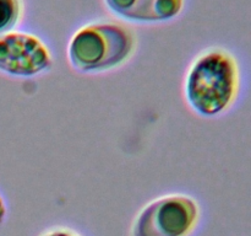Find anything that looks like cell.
<instances>
[{
  "instance_id": "1",
  "label": "cell",
  "mask_w": 251,
  "mask_h": 236,
  "mask_svg": "<svg viewBox=\"0 0 251 236\" xmlns=\"http://www.w3.org/2000/svg\"><path fill=\"white\" fill-rule=\"evenodd\" d=\"M242 74L237 58L225 48L201 52L184 76L183 93L186 105L202 118L227 113L237 102Z\"/></svg>"
},
{
  "instance_id": "2",
  "label": "cell",
  "mask_w": 251,
  "mask_h": 236,
  "mask_svg": "<svg viewBox=\"0 0 251 236\" xmlns=\"http://www.w3.org/2000/svg\"><path fill=\"white\" fill-rule=\"evenodd\" d=\"M135 37L119 24H91L73 34L66 56L73 70L100 74L119 68L131 58Z\"/></svg>"
},
{
  "instance_id": "3",
  "label": "cell",
  "mask_w": 251,
  "mask_h": 236,
  "mask_svg": "<svg viewBox=\"0 0 251 236\" xmlns=\"http://www.w3.org/2000/svg\"><path fill=\"white\" fill-rule=\"evenodd\" d=\"M201 219L199 202L189 194L172 193L145 204L135 215L131 236H191Z\"/></svg>"
},
{
  "instance_id": "4",
  "label": "cell",
  "mask_w": 251,
  "mask_h": 236,
  "mask_svg": "<svg viewBox=\"0 0 251 236\" xmlns=\"http://www.w3.org/2000/svg\"><path fill=\"white\" fill-rule=\"evenodd\" d=\"M49 47L36 34L22 31L0 34V73L12 78H34L53 66Z\"/></svg>"
},
{
  "instance_id": "5",
  "label": "cell",
  "mask_w": 251,
  "mask_h": 236,
  "mask_svg": "<svg viewBox=\"0 0 251 236\" xmlns=\"http://www.w3.org/2000/svg\"><path fill=\"white\" fill-rule=\"evenodd\" d=\"M120 19L137 24H157L173 20L181 12L184 0H104Z\"/></svg>"
},
{
  "instance_id": "6",
  "label": "cell",
  "mask_w": 251,
  "mask_h": 236,
  "mask_svg": "<svg viewBox=\"0 0 251 236\" xmlns=\"http://www.w3.org/2000/svg\"><path fill=\"white\" fill-rule=\"evenodd\" d=\"M21 17L20 0H0V34L14 29Z\"/></svg>"
},
{
  "instance_id": "7",
  "label": "cell",
  "mask_w": 251,
  "mask_h": 236,
  "mask_svg": "<svg viewBox=\"0 0 251 236\" xmlns=\"http://www.w3.org/2000/svg\"><path fill=\"white\" fill-rule=\"evenodd\" d=\"M38 236H82L81 234H78L77 231H75L74 229L68 228V226H53V228H49L47 230H44L43 233L39 234Z\"/></svg>"
},
{
  "instance_id": "8",
  "label": "cell",
  "mask_w": 251,
  "mask_h": 236,
  "mask_svg": "<svg viewBox=\"0 0 251 236\" xmlns=\"http://www.w3.org/2000/svg\"><path fill=\"white\" fill-rule=\"evenodd\" d=\"M6 215H7L6 203H5V199L2 198L1 193H0V226L4 224L5 219H6Z\"/></svg>"
}]
</instances>
